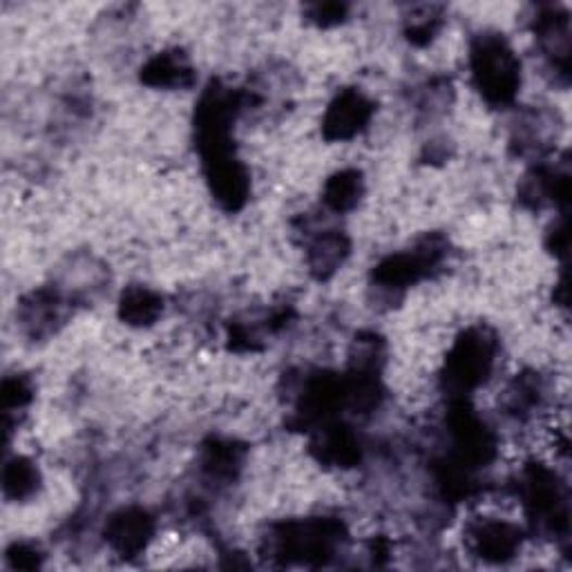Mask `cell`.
Wrapping results in <instances>:
<instances>
[{
	"label": "cell",
	"mask_w": 572,
	"mask_h": 572,
	"mask_svg": "<svg viewBox=\"0 0 572 572\" xmlns=\"http://www.w3.org/2000/svg\"><path fill=\"white\" fill-rule=\"evenodd\" d=\"M521 499L525 512L539 532L548 537H568L570 527V504L568 490L559 481L557 472L542 463L525 468L521 479Z\"/></svg>",
	"instance_id": "obj_1"
},
{
	"label": "cell",
	"mask_w": 572,
	"mask_h": 572,
	"mask_svg": "<svg viewBox=\"0 0 572 572\" xmlns=\"http://www.w3.org/2000/svg\"><path fill=\"white\" fill-rule=\"evenodd\" d=\"M472 76L490 105H508L521 86V65L501 36H479L472 46Z\"/></svg>",
	"instance_id": "obj_2"
},
{
	"label": "cell",
	"mask_w": 572,
	"mask_h": 572,
	"mask_svg": "<svg viewBox=\"0 0 572 572\" xmlns=\"http://www.w3.org/2000/svg\"><path fill=\"white\" fill-rule=\"evenodd\" d=\"M345 539V527L333 519H312L278 525L269 546L274 557L284 563H327L338 544Z\"/></svg>",
	"instance_id": "obj_3"
},
{
	"label": "cell",
	"mask_w": 572,
	"mask_h": 572,
	"mask_svg": "<svg viewBox=\"0 0 572 572\" xmlns=\"http://www.w3.org/2000/svg\"><path fill=\"white\" fill-rule=\"evenodd\" d=\"M497 340L485 329H472L461 340H456L454 349L447 356L445 383L456 394H468L485 383L492 371Z\"/></svg>",
	"instance_id": "obj_4"
},
{
	"label": "cell",
	"mask_w": 572,
	"mask_h": 572,
	"mask_svg": "<svg viewBox=\"0 0 572 572\" xmlns=\"http://www.w3.org/2000/svg\"><path fill=\"white\" fill-rule=\"evenodd\" d=\"M443 255L445 242L441 238H428L416 251L390 255L387 259L380 262L373 271V280L387 289L409 287L421 280L428 271H432L443 259Z\"/></svg>",
	"instance_id": "obj_5"
},
{
	"label": "cell",
	"mask_w": 572,
	"mask_h": 572,
	"mask_svg": "<svg viewBox=\"0 0 572 572\" xmlns=\"http://www.w3.org/2000/svg\"><path fill=\"white\" fill-rule=\"evenodd\" d=\"M155 535V519L143 508H124L114 512L105 525L107 546L122 557H137Z\"/></svg>",
	"instance_id": "obj_6"
},
{
	"label": "cell",
	"mask_w": 572,
	"mask_h": 572,
	"mask_svg": "<svg viewBox=\"0 0 572 572\" xmlns=\"http://www.w3.org/2000/svg\"><path fill=\"white\" fill-rule=\"evenodd\" d=\"M523 532L519 525L501 519H481L470 527L474 555L490 563H506L521 550Z\"/></svg>",
	"instance_id": "obj_7"
},
{
	"label": "cell",
	"mask_w": 572,
	"mask_h": 572,
	"mask_svg": "<svg viewBox=\"0 0 572 572\" xmlns=\"http://www.w3.org/2000/svg\"><path fill=\"white\" fill-rule=\"evenodd\" d=\"M371 112L373 105L363 92L358 90L340 92L325 114L322 132L329 141H347L369 124Z\"/></svg>",
	"instance_id": "obj_8"
},
{
	"label": "cell",
	"mask_w": 572,
	"mask_h": 572,
	"mask_svg": "<svg viewBox=\"0 0 572 572\" xmlns=\"http://www.w3.org/2000/svg\"><path fill=\"white\" fill-rule=\"evenodd\" d=\"M206 166V177L213 188V195L226 211H238L249 198V173L236 160H219Z\"/></svg>",
	"instance_id": "obj_9"
},
{
	"label": "cell",
	"mask_w": 572,
	"mask_h": 572,
	"mask_svg": "<svg viewBox=\"0 0 572 572\" xmlns=\"http://www.w3.org/2000/svg\"><path fill=\"white\" fill-rule=\"evenodd\" d=\"M320 430L322 432L314 445L320 461L338 468H349L360 459L358 436L349 428L325 425Z\"/></svg>",
	"instance_id": "obj_10"
},
{
	"label": "cell",
	"mask_w": 572,
	"mask_h": 572,
	"mask_svg": "<svg viewBox=\"0 0 572 572\" xmlns=\"http://www.w3.org/2000/svg\"><path fill=\"white\" fill-rule=\"evenodd\" d=\"M141 81L152 88H186L193 84V67L181 54L164 52L143 65Z\"/></svg>",
	"instance_id": "obj_11"
},
{
	"label": "cell",
	"mask_w": 572,
	"mask_h": 572,
	"mask_svg": "<svg viewBox=\"0 0 572 572\" xmlns=\"http://www.w3.org/2000/svg\"><path fill=\"white\" fill-rule=\"evenodd\" d=\"M164 312V300L148 287H130L124 291L119 314L132 327H148Z\"/></svg>",
	"instance_id": "obj_12"
},
{
	"label": "cell",
	"mask_w": 572,
	"mask_h": 572,
	"mask_svg": "<svg viewBox=\"0 0 572 572\" xmlns=\"http://www.w3.org/2000/svg\"><path fill=\"white\" fill-rule=\"evenodd\" d=\"M347 255H349V240L342 233L331 231L316 238L314 244L309 246V266L316 278L325 280L340 269Z\"/></svg>",
	"instance_id": "obj_13"
},
{
	"label": "cell",
	"mask_w": 572,
	"mask_h": 572,
	"mask_svg": "<svg viewBox=\"0 0 572 572\" xmlns=\"http://www.w3.org/2000/svg\"><path fill=\"white\" fill-rule=\"evenodd\" d=\"M363 195V177L358 170H340L325 186V204L335 211H352Z\"/></svg>",
	"instance_id": "obj_14"
},
{
	"label": "cell",
	"mask_w": 572,
	"mask_h": 572,
	"mask_svg": "<svg viewBox=\"0 0 572 572\" xmlns=\"http://www.w3.org/2000/svg\"><path fill=\"white\" fill-rule=\"evenodd\" d=\"M244 452L231 443V441H213L211 445L204 447V472L213 479L228 481L233 479L236 472L242 466Z\"/></svg>",
	"instance_id": "obj_15"
},
{
	"label": "cell",
	"mask_w": 572,
	"mask_h": 572,
	"mask_svg": "<svg viewBox=\"0 0 572 572\" xmlns=\"http://www.w3.org/2000/svg\"><path fill=\"white\" fill-rule=\"evenodd\" d=\"M3 485H5L8 497L23 501V499L31 497L38 487V470L34 468L31 461L18 456V459L8 463L5 474H3Z\"/></svg>",
	"instance_id": "obj_16"
},
{
	"label": "cell",
	"mask_w": 572,
	"mask_h": 572,
	"mask_svg": "<svg viewBox=\"0 0 572 572\" xmlns=\"http://www.w3.org/2000/svg\"><path fill=\"white\" fill-rule=\"evenodd\" d=\"M23 318L25 325H29L36 333L38 331H46L52 327V322H56L61 318V300L56 293H34V297L29 302H25V309H23Z\"/></svg>",
	"instance_id": "obj_17"
},
{
	"label": "cell",
	"mask_w": 572,
	"mask_h": 572,
	"mask_svg": "<svg viewBox=\"0 0 572 572\" xmlns=\"http://www.w3.org/2000/svg\"><path fill=\"white\" fill-rule=\"evenodd\" d=\"M539 401H542V385L539 378L535 376H523L510 390V409L514 414H527L530 409H535L539 405Z\"/></svg>",
	"instance_id": "obj_18"
},
{
	"label": "cell",
	"mask_w": 572,
	"mask_h": 572,
	"mask_svg": "<svg viewBox=\"0 0 572 572\" xmlns=\"http://www.w3.org/2000/svg\"><path fill=\"white\" fill-rule=\"evenodd\" d=\"M3 398L8 407H23L31 398V392L23 378H12V380H5Z\"/></svg>",
	"instance_id": "obj_19"
},
{
	"label": "cell",
	"mask_w": 572,
	"mask_h": 572,
	"mask_svg": "<svg viewBox=\"0 0 572 572\" xmlns=\"http://www.w3.org/2000/svg\"><path fill=\"white\" fill-rule=\"evenodd\" d=\"M8 559L14 568H38L41 565V555H38L36 548L31 546H25V544H16L10 552H8Z\"/></svg>",
	"instance_id": "obj_20"
},
{
	"label": "cell",
	"mask_w": 572,
	"mask_h": 572,
	"mask_svg": "<svg viewBox=\"0 0 572 572\" xmlns=\"http://www.w3.org/2000/svg\"><path fill=\"white\" fill-rule=\"evenodd\" d=\"M342 16H345V8H342V5H322V8H316V18L322 25L338 23Z\"/></svg>",
	"instance_id": "obj_21"
}]
</instances>
